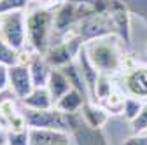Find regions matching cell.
Masks as SVG:
<instances>
[{
    "label": "cell",
    "mask_w": 147,
    "mask_h": 145,
    "mask_svg": "<svg viewBox=\"0 0 147 145\" xmlns=\"http://www.w3.org/2000/svg\"><path fill=\"white\" fill-rule=\"evenodd\" d=\"M0 26H2V16H0Z\"/></svg>",
    "instance_id": "cell-29"
},
{
    "label": "cell",
    "mask_w": 147,
    "mask_h": 145,
    "mask_svg": "<svg viewBox=\"0 0 147 145\" xmlns=\"http://www.w3.org/2000/svg\"><path fill=\"white\" fill-rule=\"evenodd\" d=\"M123 40L116 33L105 35V37L89 40L84 44L86 54L89 56L91 63L96 66V70L103 75H117L123 72L124 54L121 49Z\"/></svg>",
    "instance_id": "cell-1"
},
{
    "label": "cell",
    "mask_w": 147,
    "mask_h": 145,
    "mask_svg": "<svg viewBox=\"0 0 147 145\" xmlns=\"http://www.w3.org/2000/svg\"><path fill=\"white\" fill-rule=\"evenodd\" d=\"M46 86H47V89H49V93H51L54 103H56L61 96H65L70 89H72V84H70L68 77L65 75V72H63L61 68H53V70H51Z\"/></svg>",
    "instance_id": "cell-15"
},
{
    "label": "cell",
    "mask_w": 147,
    "mask_h": 145,
    "mask_svg": "<svg viewBox=\"0 0 147 145\" xmlns=\"http://www.w3.org/2000/svg\"><path fill=\"white\" fill-rule=\"evenodd\" d=\"M116 86H117V84H114L112 77L102 74L100 79H98V82H96V87H95V93H93V98H91V101L100 103L103 98H107L110 93H112V89H114Z\"/></svg>",
    "instance_id": "cell-18"
},
{
    "label": "cell",
    "mask_w": 147,
    "mask_h": 145,
    "mask_svg": "<svg viewBox=\"0 0 147 145\" xmlns=\"http://www.w3.org/2000/svg\"><path fill=\"white\" fill-rule=\"evenodd\" d=\"M4 145H7V143H4Z\"/></svg>",
    "instance_id": "cell-31"
},
{
    "label": "cell",
    "mask_w": 147,
    "mask_h": 145,
    "mask_svg": "<svg viewBox=\"0 0 147 145\" xmlns=\"http://www.w3.org/2000/svg\"><path fill=\"white\" fill-rule=\"evenodd\" d=\"M124 101H126V93L123 91L119 86H116V87L112 89V93H110L107 98H103L100 103L109 110L110 115H114V114H123Z\"/></svg>",
    "instance_id": "cell-17"
},
{
    "label": "cell",
    "mask_w": 147,
    "mask_h": 145,
    "mask_svg": "<svg viewBox=\"0 0 147 145\" xmlns=\"http://www.w3.org/2000/svg\"><path fill=\"white\" fill-rule=\"evenodd\" d=\"M123 145H147V133H133L123 142Z\"/></svg>",
    "instance_id": "cell-25"
},
{
    "label": "cell",
    "mask_w": 147,
    "mask_h": 145,
    "mask_svg": "<svg viewBox=\"0 0 147 145\" xmlns=\"http://www.w3.org/2000/svg\"><path fill=\"white\" fill-rule=\"evenodd\" d=\"M76 63H77V66H79V70H81V74H82V77H84V82H86V86H88V89H89V98H93V93H95L96 82H98V79H100V75H102V74L96 70V66L91 63L89 56L86 54L84 46H82V47H81V51L77 52V56H76Z\"/></svg>",
    "instance_id": "cell-9"
},
{
    "label": "cell",
    "mask_w": 147,
    "mask_h": 145,
    "mask_svg": "<svg viewBox=\"0 0 147 145\" xmlns=\"http://www.w3.org/2000/svg\"><path fill=\"white\" fill-rule=\"evenodd\" d=\"M7 70H9V89H11V95L14 98L23 101L32 93V89L35 87L33 81H32L30 68L25 63H16V65L9 66Z\"/></svg>",
    "instance_id": "cell-7"
},
{
    "label": "cell",
    "mask_w": 147,
    "mask_h": 145,
    "mask_svg": "<svg viewBox=\"0 0 147 145\" xmlns=\"http://www.w3.org/2000/svg\"><path fill=\"white\" fill-rule=\"evenodd\" d=\"M144 103H145V101H142V100H138V98L126 96V101H124V107H123V117H124L128 122L135 121L137 115H138L140 110H142Z\"/></svg>",
    "instance_id": "cell-20"
},
{
    "label": "cell",
    "mask_w": 147,
    "mask_h": 145,
    "mask_svg": "<svg viewBox=\"0 0 147 145\" xmlns=\"http://www.w3.org/2000/svg\"><path fill=\"white\" fill-rule=\"evenodd\" d=\"M124 2H126V0H124Z\"/></svg>",
    "instance_id": "cell-32"
},
{
    "label": "cell",
    "mask_w": 147,
    "mask_h": 145,
    "mask_svg": "<svg viewBox=\"0 0 147 145\" xmlns=\"http://www.w3.org/2000/svg\"><path fill=\"white\" fill-rule=\"evenodd\" d=\"M7 87H9V70H7V66L0 65V95H2Z\"/></svg>",
    "instance_id": "cell-26"
},
{
    "label": "cell",
    "mask_w": 147,
    "mask_h": 145,
    "mask_svg": "<svg viewBox=\"0 0 147 145\" xmlns=\"http://www.w3.org/2000/svg\"><path fill=\"white\" fill-rule=\"evenodd\" d=\"M16 114H20V110H18V107H16L12 98H5V100L0 101V122H2L4 126H7V122Z\"/></svg>",
    "instance_id": "cell-22"
},
{
    "label": "cell",
    "mask_w": 147,
    "mask_h": 145,
    "mask_svg": "<svg viewBox=\"0 0 147 145\" xmlns=\"http://www.w3.org/2000/svg\"><path fill=\"white\" fill-rule=\"evenodd\" d=\"M4 143H5V135L0 133V145H4Z\"/></svg>",
    "instance_id": "cell-27"
},
{
    "label": "cell",
    "mask_w": 147,
    "mask_h": 145,
    "mask_svg": "<svg viewBox=\"0 0 147 145\" xmlns=\"http://www.w3.org/2000/svg\"><path fill=\"white\" fill-rule=\"evenodd\" d=\"M81 117L82 121L89 126V128H93V130H102L103 126L109 122L110 119V114L109 110L102 105V103H96V101H86L81 108Z\"/></svg>",
    "instance_id": "cell-8"
},
{
    "label": "cell",
    "mask_w": 147,
    "mask_h": 145,
    "mask_svg": "<svg viewBox=\"0 0 147 145\" xmlns=\"http://www.w3.org/2000/svg\"><path fill=\"white\" fill-rule=\"evenodd\" d=\"M61 70L65 72V75L68 77L72 87L77 89V91H81L82 95H86V96L89 98V89H88V86H86V82H84V77H82V74H81V70H79L76 60L70 61V63H67L65 66H61ZM89 100H91V98H89Z\"/></svg>",
    "instance_id": "cell-16"
},
{
    "label": "cell",
    "mask_w": 147,
    "mask_h": 145,
    "mask_svg": "<svg viewBox=\"0 0 147 145\" xmlns=\"http://www.w3.org/2000/svg\"><path fill=\"white\" fill-rule=\"evenodd\" d=\"M7 145H30V130L23 131H7L5 133Z\"/></svg>",
    "instance_id": "cell-23"
},
{
    "label": "cell",
    "mask_w": 147,
    "mask_h": 145,
    "mask_svg": "<svg viewBox=\"0 0 147 145\" xmlns=\"http://www.w3.org/2000/svg\"><path fill=\"white\" fill-rule=\"evenodd\" d=\"M54 33V9L32 4L26 11V39L28 46L35 51L44 54L51 46V37Z\"/></svg>",
    "instance_id": "cell-2"
},
{
    "label": "cell",
    "mask_w": 147,
    "mask_h": 145,
    "mask_svg": "<svg viewBox=\"0 0 147 145\" xmlns=\"http://www.w3.org/2000/svg\"><path fill=\"white\" fill-rule=\"evenodd\" d=\"M30 145H70V133L58 130H30Z\"/></svg>",
    "instance_id": "cell-10"
},
{
    "label": "cell",
    "mask_w": 147,
    "mask_h": 145,
    "mask_svg": "<svg viewBox=\"0 0 147 145\" xmlns=\"http://www.w3.org/2000/svg\"><path fill=\"white\" fill-rule=\"evenodd\" d=\"M16 63H20V51H16L12 46H9L0 37V65L9 68Z\"/></svg>",
    "instance_id": "cell-19"
},
{
    "label": "cell",
    "mask_w": 147,
    "mask_h": 145,
    "mask_svg": "<svg viewBox=\"0 0 147 145\" xmlns=\"http://www.w3.org/2000/svg\"><path fill=\"white\" fill-rule=\"evenodd\" d=\"M21 103H23V107L33 108V110H49V108H54V100H53V96L49 93L47 86L33 87L32 93Z\"/></svg>",
    "instance_id": "cell-12"
},
{
    "label": "cell",
    "mask_w": 147,
    "mask_h": 145,
    "mask_svg": "<svg viewBox=\"0 0 147 145\" xmlns=\"http://www.w3.org/2000/svg\"><path fill=\"white\" fill-rule=\"evenodd\" d=\"M119 87L126 96L147 101V65H133L119 74Z\"/></svg>",
    "instance_id": "cell-5"
},
{
    "label": "cell",
    "mask_w": 147,
    "mask_h": 145,
    "mask_svg": "<svg viewBox=\"0 0 147 145\" xmlns=\"http://www.w3.org/2000/svg\"><path fill=\"white\" fill-rule=\"evenodd\" d=\"M86 101H89V98L86 95H82L81 91L72 87L65 96H61L56 103H54V108L63 112V114H79Z\"/></svg>",
    "instance_id": "cell-14"
},
{
    "label": "cell",
    "mask_w": 147,
    "mask_h": 145,
    "mask_svg": "<svg viewBox=\"0 0 147 145\" xmlns=\"http://www.w3.org/2000/svg\"><path fill=\"white\" fill-rule=\"evenodd\" d=\"M76 30H77L79 39L84 44L89 42V40L105 37V35L116 33L112 19H110V14H93V16H88V17L81 19L76 25Z\"/></svg>",
    "instance_id": "cell-6"
},
{
    "label": "cell",
    "mask_w": 147,
    "mask_h": 145,
    "mask_svg": "<svg viewBox=\"0 0 147 145\" xmlns=\"http://www.w3.org/2000/svg\"><path fill=\"white\" fill-rule=\"evenodd\" d=\"M130 9L123 7L119 11H114L110 14V19L114 25V32L116 35L123 40V44H130L131 40V17H130Z\"/></svg>",
    "instance_id": "cell-13"
},
{
    "label": "cell",
    "mask_w": 147,
    "mask_h": 145,
    "mask_svg": "<svg viewBox=\"0 0 147 145\" xmlns=\"http://www.w3.org/2000/svg\"><path fill=\"white\" fill-rule=\"evenodd\" d=\"M61 2H67V0H61Z\"/></svg>",
    "instance_id": "cell-30"
},
{
    "label": "cell",
    "mask_w": 147,
    "mask_h": 145,
    "mask_svg": "<svg viewBox=\"0 0 147 145\" xmlns=\"http://www.w3.org/2000/svg\"><path fill=\"white\" fill-rule=\"evenodd\" d=\"M28 68H30V74H32V81H33V86L39 87V86H46L47 84V79H49V74L53 66L49 65V61L46 60L44 54L40 52H33V56L28 63Z\"/></svg>",
    "instance_id": "cell-11"
},
{
    "label": "cell",
    "mask_w": 147,
    "mask_h": 145,
    "mask_svg": "<svg viewBox=\"0 0 147 145\" xmlns=\"http://www.w3.org/2000/svg\"><path fill=\"white\" fill-rule=\"evenodd\" d=\"M2 128H4V124H2V122H0V133H2Z\"/></svg>",
    "instance_id": "cell-28"
},
{
    "label": "cell",
    "mask_w": 147,
    "mask_h": 145,
    "mask_svg": "<svg viewBox=\"0 0 147 145\" xmlns=\"http://www.w3.org/2000/svg\"><path fill=\"white\" fill-rule=\"evenodd\" d=\"M130 124H131L133 133H147V101L144 103V107H142L140 114L137 115V119L131 121Z\"/></svg>",
    "instance_id": "cell-24"
},
{
    "label": "cell",
    "mask_w": 147,
    "mask_h": 145,
    "mask_svg": "<svg viewBox=\"0 0 147 145\" xmlns=\"http://www.w3.org/2000/svg\"><path fill=\"white\" fill-rule=\"evenodd\" d=\"M33 4V0H0V16L7 12L28 11Z\"/></svg>",
    "instance_id": "cell-21"
},
{
    "label": "cell",
    "mask_w": 147,
    "mask_h": 145,
    "mask_svg": "<svg viewBox=\"0 0 147 145\" xmlns=\"http://www.w3.org/2000/svg\"><path fill=\"white\" fill-rule=\"evenodd\" d=\"M0 37L16 51H21L28 46L26 39V11L7 12L2 14V26H0Z\"/></svg>",
    "instance_id": "cell-4"
},
{
    "label": "cell",
    "mask_w": 147,
    "mask_h": 145,
    "mask_svg": "<svg viewBox=\"0 0 147 145\" xmlns=\"http://www.w3.org/2000/svg\"><path fill=\"white\" fill-rule=\"evenodd\" d=\"M23 114L30 130H58L70 133L76 130V115L77 114H63L56 108L49 110H33L23 108Z\"/></svg>",
    "instance_id": "cell-3"
}]
</instances>
